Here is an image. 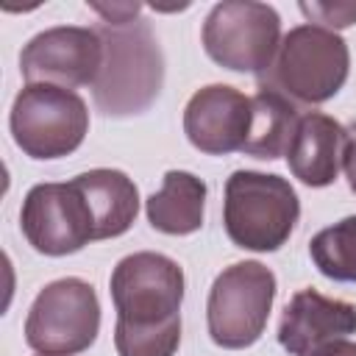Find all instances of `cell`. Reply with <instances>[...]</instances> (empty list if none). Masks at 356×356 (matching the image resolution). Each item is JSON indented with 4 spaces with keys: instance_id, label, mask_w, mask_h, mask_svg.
Listing matches in <instances>:
<instances>
[{
    "instance_id": "cell-13",
    "label": "cell",
    "mask_w": 356,
    "mask_h": 356,
    "mask_svg": "<svg viewBox=\"0 0 356 356\" xmlns=\"http://www.w3.org/2000/svg\"><path fill=\"white\" fill-rule=\"evenodd\" d=\"M350 136L342 122L323 111H309L300 117L298 131L292 136V145L286 150L289 172L312 186H331L342 170V156L348 147Z\"/></svg>"
},
{
    "instance_id": "cell-7",
    "label": "cell",
    "mask_w": 356,
    "mask_h": 356,
    "mask_svg": "<svg viewBox=\"0 0 356 356\" xmlns=\"http://www.w3.org/2000/svg\"><path fill=\"white\" fill-rule=\"evenodd\" d=\"M206 56L231 70L261 75L281 44V17L273 6L256 0H222L203 19Z\"/></svg>"
},
{
    "instance_id": "cell-18",
    "label": "cell",
    "mask_w": 356,
    "mask_h": 356,
    "mask_svg": "<svg viewBox=\"0 0 356 356\" xmlns=\"http://www.w3.org/2000/svg\"><path fill=\"white\" fill-rule=\"evenodd\" d=\"M298 8L309 19V25H320V28H328V31L356 25V3H317V0L306 3L303 0Z\"/></svg>"
},
{
    "instance_id": "cell-19",
    "label": "cell",
    "mask_w": 356,
    "mask_h": 356,
    "mask_svg": "<svg viewBox=\"0 0 356 356\" xmlns=\"http://www.w3.org/2000/svg\"><path fill=\"white\" fill-rule=\"evenodd\" d=\"M89 8L103 17V25H131L136 22L142 3H89Z\"/></svg>"
},
{
    "instance_id": "cell-20",
    "label": "cell",
    "mask_w": 356,
    "mask_h": 356,
    "mask_svg": "<svg viewBox=\"0 0 356 356\" xmlns=\"http://www.w3.org/2000/svg\"><path fill=\"white\" fill-rule=\"evenodd\" d=\"M309 356H356V342H350V339H331V342L320 345L317 350H312Z\"/></svg>"
},
{
    "instance_id": "cell-15",
    "label": "cell",
    "mask_w": 356,
    "mask_h": 356,
    "mask_svg": "<svg viewBox=\"0 0 356 356\" xmlns=\"http://www.w3.org/2000/svg\"><path fill=\"white\" fill-rule=\"evenodd\" d=\"M147 222L170 236L200 231L206 217V184L186 170H167L161 189L145 203Z\"/></svg>"
},
{
    "instance_id": "cell-14",
    "label": "cell",
    "mask_w": 356,
    "mask_h": 356,
    "mask_svg": "<svg viewBox=\"0 0 356 356\" xmlns=\"http://www.w3.org/2000/svg\"><path fill=\"white\" fill-rule=\"evenodd\" d=\"M75 186L83 192L92 217H95V242L122 236L136 214H139V189L122 172L111 167H97L72 178Z\"/></svg>"
},
{
    "instance_id": "cell-1",
    "label": "cell",
    "mask_w": 356,
    "mask_h": 356,
    "mask_svg": "<svg viewBox=\"0 0 356 356\" xmlns=\"http://www.w3.org/2000/svg\"><path fill=\"white\" fill-rule=\"evenodd\" d=\"M103 39V67L92 86L95 106L106 117H134L147 111L164 83V56L145 19L131 25H97Z\"/></svg>"
},
{
    "instance_id": "cell-16",
    "label": "cell",
    "mask_w": 356,
    "mask_h": 356,
    "mask_svg": "<svg viewBox=\"0 0 356 356\" xmlns=\"http://www.w3.org/2000/svg\"><path fill=\"white\" fill-rule=\"evenodd\" d=\"M298 122L300 117L292 100H286L273 89H259L250 97V128H248L242 153L264 161L286 156L292 136L298 131Z\"/></svg>"
},
{
    "instance_id": "cell-17",
    "label": "cell",
    "mask_w": 356,
    "mask_h": 356,
    "mask_svg": "<svg viewBox=\"0 0 356 356\" xmlns=\"http://www.w3.org/2000/svg\"><path fill=\"white\" fill-rule=\"evenodd\" d=\"M309 256L325 278L356 284V214L317 231L309 242Z\"/></svg>"
},
{
    "instance_id": "cell-10",
    "label": "cell",
    "mask_w": 356,
    "mask_h": 356,
    "mask_svg": "<svg viewBox=\"0 0 356 356\" xmlns=\"http://www.w3.org/2000/svg\"><path fill=\"white\" fill-rule=\"evenodd\" d=\"M103 67V39L97 28L58 25L36 33L19 53V70L28 83L61 89L95 86Z\"/></svg>"
},
{
    "instance_id": "cell-21",
    "label": "cell",
    "mask_w": 356,
    "mask_h": 356,
    "mask_svg": "<svg viewBox=\"0 0 356 356\" xmlns=\"http://www.w3.org/2000/svg\"><path fill=\"white\" fill-rule=\"evenodd\" d=\"M342 170H345V178H348L350 192L356 195V139H350V142H348V147H345V156H342Z\"/></svg>"
},
{
    "instance_id": "cell-4",
    "label": "cell",
    "mask_w": 356,
    "mask_h": 356,
    "mask_svg": "<svg viewBox=\"0 0 356 356\" xmlns=\"http://www.w3.org/2000/svg\"><path fill=\"white\" fill-rule=\"evenodd\" d=\"M8 128L14 145L36 159L53 161L75 153L89 134V108L72 89L50 83H25L14 103Z\"/></svg>"
},
{
    "instance_id": "cell-5",
    "label": "cell",
    "mask_w": 356,
    "mask_h": 356,
    "mask_svg": "<svg viewBox=\"0 0 356 356\" xmlns=\"http://www.w3.org/2000/svg\"><path fill=\"white\" fill-rule=\"evenodd\" d=\"M108 292L122 328L181 325L184 270L164 253L139 250L117 261Z\"/></svg>"
},
{
    "instance_id": "cell-8",
    "label": "cell",
    "mask_w": 356,
    "mask_h": 356,
    "mask_svg": "<svg viewBox=\"0 0 356 356\" xmlns=\"http://www.w3.org/2000/svg\"><path fill=\"white\" fill-rule=\"evenodd\" d=\"M100 331V300L89 281H50L28 309L25 342L39 356H75L86 350Z\"/></svg>"
},
{
    "instance_id": "cell-6",
    "label": "cell",
    "mask_w": 356,
    "mask_h": 356,
    "mask_svg": "<svg viewBox=\"0 0 356 356\" xmlns=\"http://www.w3.org/2000/svg\"><path fill=\"white\" fill-rule=\"evenodd\" d=\"M275 300V275L261 261H236L225 267L206 300V325L217 348L242 350L259 342Z\"/></svg>"
},
{
    "instance_id": "cell-3",
    "label": "cell",
    "mask_w": 356,
    "mask_h": 356,
    "mask_svg": "<svg viewBox=\"0 0 356 356\" xmlns=\"http://www.w3.org/2000/svg\"><path fill=\"white\" fill-rule=\"evenodd\" d=\"M300 200L292 184L275 172L236 170L225 181L222 225L228 239L253 253H273L292 236Z\"/></svg>"
},
{
    "instance_id": "cell-12",
    "label": "cell",
    "mask_w": 356,
    "mask_h": 356,
    "mask_svg": "<svg viewBox=\"0 0 356 356\" xmlns=\"http://www.w3.org/2000/svg\"><path fill=\"white\" fill-rule=\"evenodd\" d=\"M348 334H356V306L317 289L295 292L278 323V345L289 356H309L320 345L345 339Z\"/></svg>"
},
{
    "instance_id": "cell-9",
    "label": "cell",
    "mask_w": 356,
    "mask_h": 356,
    "mask_svg": "<svg viewBox=\"0 0 356 356\" xmlns=\"http://www.w3.org/2000/svg\"><path fill=\"white\" fill-rule=\"evenodd\" d=\"M19 228L28 245L44 256H70L95 242V217L75 181L31 186L19 209Z\"/></svg>"
},
{
    "instance_id": "cell-11",
    "label": "cell",
    "mask_w": 356,
    "mask_h": 356,
    "mask_svg": "<svg viewBox=\"0 0 356 356\" xmlns=\"http://www.w3.org/2000/svg\"><path fill=\"white\" fill-rule=\"evenodd\" d=\"M250 128V97L228 83L197 89L184 108V134L189 145L206 156H228L242 150Z\"/></svg>"
},
{
    "instance_id": "cell-2",
    "label": "cell",
    "mask_w": 356,
    "mask_h": 356,
    "mask_svg": "<svg viewBox=\"0 0 356 356\" xmlns=\"http://www.w3.org/2000/svg\"><path fill=\"white\" fill-rule=\"evenodd\" d=\"M348 42L320 25H298L281 36L273 64L259 75V89H273L292 103L320 106L348 81Z\"/></svg>"
}]
</instances>
